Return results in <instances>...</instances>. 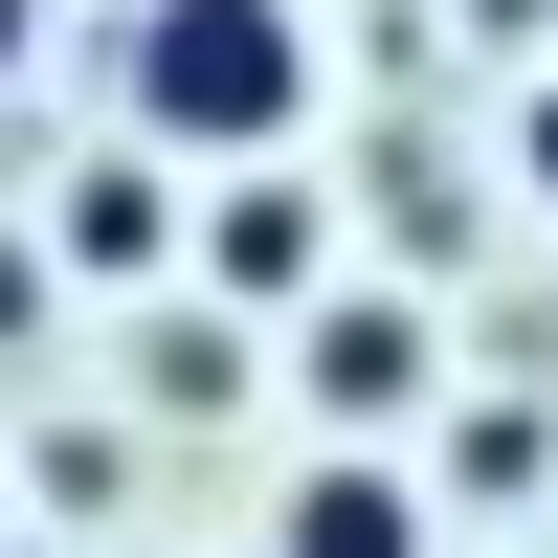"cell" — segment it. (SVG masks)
Masks as SVG:
<instances>
[{
    "label": "cell",
    "instance_id": "cell-2",
    "mask_svg": "<svg viewBox=\"0 0 558 558\" xmlns=\"http://www.w3.org/2000/svg\"><path fill=\"white\" fill-rule=\"evenodd\" d=\"M425 380H447V336H425L402 291H336V313H313V402H336L357 447H380V425H425Z\"/></svg>",
    "mask_w": 558,
    "mask_h": 558
},
{
    "label": "cell",
    "instance_id": "cell-3",
    "mask_svg": "<svg viewBox=\"0 0 558 558\" xmlns=\"http://www.w3.org/2000/svg\"><path fill=\"white\" fill-rule=\"evenodd\" d=\"M157 246H179L157 157H68V179H45V268H89V291H112V268H157Z\"/></svg>",
    "mask_w": 558,
    "mask_h": 558
},
{
    "label": "cell",
    "instance_id": "cell-9",
    "mask_svg": "<svg viewBox=\"0 0 558 558\" xmlns=\"http://www.w3.org/2000/svg\"><path fill=\"white\" fill-rule=\"evenodd\" d=\"M470 23H492V45H558V0H470Z\"/></svg>",
    "mask_w": 558,
    "mask_h": 558
},
{
    "label": "cell",
    "instance_id": "cell-5",
    "mask_svg": "<svg viewBox=\"0 0 558 558\" xmlns=\"http://www.w3.org/2000/svg\"><path fill=\"white\" fill-rule=\"evenodd\" d=\"M268 558H425V492H402L380 447H336V470L291 492V536H268Z\"/></svg>",
    "mask_w": 558,
    "mask_h": 558
},
{
    "label": "cell",
    "instance_id": "cell-12",
    "mask_svg": "<svg viewBox=\"0 0 558 558\" xmlns=\"http://www.w3.org/2000/svg\"><path fill=\"white\" fill-rule=\"evenodd\" d=\"M0 492H23V470H0Z\"/></svg>",
    "mask_w": 558,
    "mask_h": 558
},
{
    "label": "cell",
    "instance_id": "cell-4",
    "mask_svg": "<svg viewBox=\"0 0 558 558\" xmlns=\"http://www.w3.org/2000/svg\"><path fill=\"white\" fill-rule=\"evenodd\" d=\"M202 268H223V291H313V179H291V157L202 179Z\"/></svg>",
    "mask_w": 558,
    "mask_h": 558
},
{
    "label": "cell",
    "instance_id": "cell-6",
    "mask_svg": "<svg viewBox=\"0 0 558 558\" xmlns=\"http://www.w3.org/2000/svg\"><path fill=\"white\" fill-rule=\"evenodd\" d=\"M134 380H157L179 425H202V402H246V336H202V313H157V357H134Z\"/></svg>",
    "mask_w": 558,
    "mask_h": 558
},
{
    "label": "cell",
    "instance_id": "cell-1",
    "mask_svg": "<svg viewBox=\"0 0 558 558\" xmlns=\"http://www.w3.org/2000/svg\"><path fill=\"white\" fill-rule=\"evenodd\" d=\"M134 134L202 179L313 134V0H134Z\"/></svg>",
    "mask_w": 558,
    "mask_h": 558
},
{
    "label": "cell",
    "instance_id": "cell-8",
    "mask_svg": "<svg viewBox=\"0 0 558 558\" xmlns=\"http://www.w3.org/2000/svg\"><path fill=\"white\" fill-rule=\"evenodd\" d=\"M514 179H536V202H558V68H536V112H514Z\"/></svg>",
    "mask_w": 558,
    "mask_h": 558
},
{
    "label": "cell",
    "instance_id": "cell-7",
    "mask_svg": "<svg viewBox=\"0 0 558 558\" xmlns=\"http://www.w3.org/2000/svg\"><path fill=\"white\" fill-rule=\"evenodd\" d=\"M45 291H68V268H45V246H23V223H0V357H23V336H45Z\"/></svg>",
    "mask_w": 558,
    "mask_h": 558
},
{
    "label": "cell",
    "instance_id": "cell-10",
    "mask_svg": "<svg viewBox=\"0 0 558 558\" xmlns=\"http://www.w3.org/2000/svg\"><path fill=\"white\" fill-rule=\"evenodd\" d=\"M23 45H45V0H0V68H23Z\"/></svg>",
    "mask_w": 558,
    "mask_h": 558
},
{
    "label": "cell",
    "instance_id": "cell-11",
    "mask_svg": "<svg viewBox=\"0 0 558 558\" xmlns=\"http://www.w3.org/2000/svg\"><path fill=\"white\" fill-rule=\"evenodd\" d=\"M0 558H45V536H0Z\"/></svg>",
    "mask_w": 558,
    "mask_h": 558
}]
</instances>
